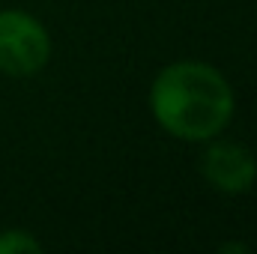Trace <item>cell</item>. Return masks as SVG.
<instances>
[{
    "label": "cell",
    "instance_id": "3",
    "mask_svg": "<svg viewBox=\"0 0 257 254\" xmlns=\"http://www.w3.org/2000/svg\"><path fill=\"white\" fill-rule=\"evenodd\" d=\"M203 180L221 194H242L257 180V159L251 150L233 141H209L203 162H200Z\"/></svg>",
    "mask_w": 257,
    "mask_h": 254
},
{
    "label": "cell",
    "instance_id": "2",
    "mask_svg": "<svg viewBox=\"0 0 257 254\" xmlns=\"http://www.w3.org/2000/svg\"><path fill=\"white\" fill-rule=\"evenodd\" d=\"M51 57V39L42 21L24 9H0V72L30 78Z\"/></svg>",
    "mask_w": 257,
    "mask_h": 254
},
{
    "label": "cell",
    "instance_id": "5",
    "mask_svg": "<svg viewBox=\"0 0 257 254\" xmlns=\"http://www.w3.org/2000/svg\"><path fill=\"white\" fill-rule=\"evenodd\" d=\"M221 251H245V245H221Z\"/></svg>",
    "mask_w": 257,
    "mask_h": 254
},
{
    "label": "cell",
    "instance_id": "1",
    "mask_svg": "<svg viewBox=\"0 0 257 254\" xmlns=\"http://www.w3.org/2000/svg\"><path fill=\"white\" fill-rule=\"evenodd\" d=\"M233 90L227 78L209 63L180 60L165 66L150 87V111L168 135L206 144L233 120Z\"/></svg>",
    "mask_w": 257,
    "mask_h": 254
},
{
    "label": "cell",
    "instance_id": "4",
    "mask_svg": "<svg viewBox=\"0 0 257 254\" xmlns=\"http://www.w3.org/2000/svg\"><path fill=\"white\" fill-rule=\"evenodd\" d=\"M36 254L42 251V242L33 239L27 230H3L0 233V254Z\"/></svg>",
    "mask_w": 257,
    "mask_h": 254
}]
</instances>
